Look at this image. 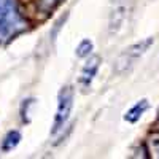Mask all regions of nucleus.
<instances>
[{"label":"nucleus","instance_id":"10","mask_svg":"<svg viewBox=\"0 0 159 159\" xmlns=\"http://www.w3.org/2000/svg\"><path fill=\"white\" fill-rule=\"evenodd\" d=\"M150 153L154 157H159V135H153L150 139Z\"/></svg>","mask_w":159,"mask_h":159},{"label":"nucleus","instance_id":"7","mask_svg":"<svg viewBox=\"0 0 159 159\" xmlns=\"http://www.w3.org/2000/svg\"><path fill=\"white\" fill-rule=\"evenodd\" d=\"M21 142V134L18 130H10L8 134L5 135L3 142H2V151L3 153H8L11 151L13 148L18 147V143Z\"/></svg>","mask_w":159,"mask_h":159},{"label":"nucleus","instance_id":"3","mask_svg":"<svg viewBox=\"0 0 159 159\" xmlns=\"http://www.w3.org/2000/svg\"><path fill=\"white\" fill-rule=\"evenodd\" d=\"M72 108H73V89L72 86H64L57 94V110H56L54 123H52V129H51L52 135H56L65 126V123L69 121Z\"/></svg>","mask_w":159,"mask_h":159},{"label":"nucleus","instance_id":"5","mask_svg":"<svg viewBox=\"0 0 159 159\" xmlns=\"http://www.w3.org/2000/svg\"><path fill=\"white\" fill-rule=\"evenodd\" d=\"M100 62H102L100 56H88V61L84 62L81 73H80V84L83 88H89V84L92 83V80H94L100 67Z\"/></svg>","mask_w":159,"mask_h":159},{"label":"nucleus","instance_id":"1","mask_svg":"<svg viewBox=\"0 0 159 159\" xmlns=\"http://www.w3.org/2000/svg\"><path fill=\"white\" fill-rule=\"evenodd\" d=\"M25 27L15 0H0V45L18 35Z\"/></svg>","mask_w":159,"mask_h":159},{"label":"nucleus","instance_id":"4","mask_svg":"<svg viewBox=\"0 0 159 159\" xmlns=\"http://www.w3.org/2000/svg\"><path fill=\"white\" fill-rule=\"evenodd\" d=\"M129 16V0H113L108 15V34L116 35L124 27Z\"/></svg>","mask_w":159,"mask_h":159},{"label":"nucleus","instance_id":"8","mask_svg":"<svg viewBox=\"0 0 159 159\" xmlns=\"http://www.w3.org/2000/svg\"><path fill=\"white\" fill-rule=\"evenodd\" d=\"M65 0H38V10L43 15H49L52 13L59 5H62Z\"/></svg>","mask_w":159,"mask_h":159},{"label":"nucleus","instance_id":"2","mask_svg":"<svg viewBox=\"0 0 159 159\" xmlns=\"http://www.w3.org/2000/svg\"><path fill=\"white\" fill-rule=\"evenodd\" d=\"M153 43H154V37H147V38L140 40V42L127 46L115 61V65H113L115 73L116 75H124L126 72H129L137 64V61L153 46Z\"/></svg>","mask_w":159,"mask_h":159},{"label":"nucleus","instance_id":"6","mask_svg":"<svg viewBox=\"0 0 159 159\" xmlns=\"http://www.w3.org/2000/svg\"><path fill=\"white\" fill-rule=\"evenodd\" d=\"M148 107H150V103H148V100L147 99H142V100H139L134 107H130L127 111H126V115H124V119L127 123H137L139 119L143 116V113L148 110Z\"/></svg>","mask_w":159,"mask_h":159},{"label":"nucleus","instance_id":"9","mask_svg":"<svg viewBox=\"0 0 159 159\" xmlns=\"http://www.w3.org/2000/svg\"><path fill=\"white\" fill-rule=\"evenodd\" d=\"M92 49H94V43H92L91 40L84 38V40H81V43L76 46V56L78 57H88V56H91Z\"/></svg>","mask_w":159,"mask_h":159}]
</instances>
